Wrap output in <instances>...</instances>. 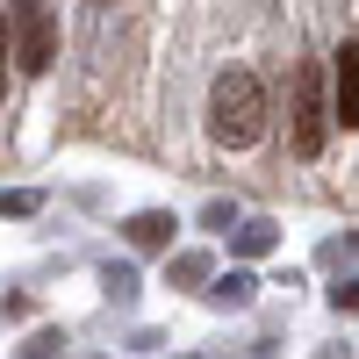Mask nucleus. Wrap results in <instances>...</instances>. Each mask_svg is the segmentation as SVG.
Masks as SVG:
<instances>
[{"instance_id": "nucleus-1", "label": "nucleus", "mask_w": 359, "mask_h": 359, "mask_svg": "<svg viewBox=\"0 0 359 359\" xmlns=\"http://www.w3.org/2000/svg\"><path fill=\"white\" fill-rule=\"evenodd\" d=\"M266 123H273V108H266V86L259 72H223L216 94H208V137L223 144V151H252V144L266 137Z\"/></svg>"}, {"instance_id": "nucleus-2", "label": "nucleus", "mask_w": 359, "mask_h": 359, "mask_svg": "<svg viewBox=\"0 0 359 359\" xmlns=\"http://www.w3.org/2000/svg\"><path fill=\"white\" fill-rule=\"evenodd\" d=\"M323 137H331V108H323V72H316V65H302V72H294L287 144H294V158H316V151H323Z\"/></svg>"}, {"instance_id": "nucleus-3", "label": "nucleus", "mask_w": 359, "mask_h": 359, "mask_svg": "<svg viewBox=\"0 0 359 359\" xmlns=\"http://www.w3.org/2000/svg\"><path fill=\"white\" fill-rule=\"evenodd\" d=\"M8 29H15V65H22V72H50V57H57L50 0H15V8H8Z\"/></svg>"}, {"instance_id": "nucleus-4", "label": "nucleus", "mask_w": 359, "mask_h": 359, "mask_svg": "<svg viewBox=\"0 0 359 359\" xmlns=\"http://www.w3.org/2000/svg\"><path fill=\"white\" fill-rule=\"evenodd\" d=\"M331 123H345V130H359V43L345 36L338 43V65H331Z\"/></svg>"}, {"instance_id": "nucleus-5", "label": "nucleus", "mask_w": 359, "mask_h": 359, "mask_svg": "<svg viewBox=\"0 0 359 359\" xmlns=\"http://www.w3.org/2000/svg\"><path fill=\"white\" fill-rule=\"evenodd\" d=\"M172 230H180V223L165 216V208H137V216L123 223V237H130L137 252H165V245H172Z\"/></svg>"}, {"instance_id": "nucleus-6", "label": "nucleus", "mask_w": 359, "mask_h": 359, "mask_svg": "<svg viewBox=\"0 0 359 359\" xmlns=\"http://www.w3.org/2000/svg\"><path fill=\"white\" fill-rule=\"evenodd\" d=\"M273 245H280V237H273V223H245V230H237V252H245V259H266Z\"/></svg>"}, {"instance_id": "nucleus-7", "label": "nucleus", "mask_w": 359, "mask_h": 359, "mask_svg": "<svg viewBox=\"0 0 359 359\" xmlns=\"http://www.w3.org/2000/svg\"><path fill=\"white\" fill-rule=\"evenodd\" d=\"M252 287H259L252 273H223V280L208 287V294H216V302H230V309H245V302H252Z\"/></svg>"}, {"instance_id": "nucleus-8", "label": "nucleus", "mask_w": 359, "mask_h": 359, "mask_svg": "<svg viewBox=\"0 0 359 359\" xmlns=\"http://www.w3.org/2000/svg\"><path fill=\"white\" fill-rule=\"evenodd\" d=\"M36 187H0V216H36Z\"/></svg>"}, {"instance_id": "nucleus-9", "label": "nucleus", "mask_w": 359, "mask_h": 359, "mask_svg": "<svg viewBox=\"0 0 359 359\" xmlns=\"http://www.w3.org/2000/svg\"><path fill=\"white\" fill-rule=\"evenodd\" d=\"M172 280H180V287H194V280H208V259H201V252H187V259H172Z\"/></svg>"}, {"instance_id": "nucleus-10", "label": "nucleus", "mask_w": 359, "mask_h": 359, "mask_svg": "<svg viewBox=\"0 0 359 359\" xmlns=\"http://www.w3.org/2000/svg\"><path fill=\"white\" fill-rule=\"evenodd\" d=\"M0 94H8V36H0Z\"/></svg>"}]
</instances>
